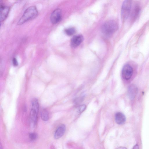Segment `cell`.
Wrapping results in <instances>:
<instances>
[{"instance_id":"17","label":"cell","mask_w":149,"mask_h":149,"mask_svg":"<svg viewBox=\"0 0 149 149\" xmlns=\"http://www.w3.org/2000/svg\"><path fill=\"white\" fill-rule=\"evenodd\" d=\"M13 63L14 66H16L18 65V62L16 58H14L13 59Z\"/></svg>"},{"instance_id":"8","label":"cell","mask_w":149,"mask_h":149,"mask_svg":"<svg viewBox=\"0 0 149 149\" xmlns=\"http://www.w3.org/2000/svg\"><path fill=\"white\" fill-rule=\"evenodd\" d=\"M140 10V7L138 4L134 5L130 13L131 19L132 21H134L136 19L139 15Z\"/></svg>"},{"instance_id":"19","label":"cell","mask_w":149,"mask_h":149,"mask_svg":"<svg viewBox=\"0 0 149 149\" xmlns=\"http://www.w3.org/2000/svg\"><path fill=\"white\" fill-rule=\"evenodd\" d=\"M116 149H127V148L125 147H119Z\"/></svg>"},{"instance_id":"12","label":"cell","mask_w":149,"mask_h":149,"mask_svg":"<svg viewBox=\"0 0 149 149\" xmlns=\"http://www.w3.org/2000/svg\"><path fill=\"white\" fill-rule=\"evenodd\" d=\"M115 120L118 124L122 125L125 123L126 118L123 113L118 112L115 115Z\"/></svg>"},{"instance_id":"16","label":"cell","mask_w":149,"mask_h":149,"mask_svg":"<svg viewBox=\"0 0 149 149\" xmlns=\"http://www.w3.org/2000/svg\"><path fill=\"white\" fill-rule=\"evenodd\" d=\"M86 108V107L85 105L80 106L78 108L79 112L80 113L82 112L85 110Z\"/></svg>"},{"instance_id":"10","label":"cell","mask_w":149,"mask_h":149,"mask_svg":"<svg viewBox=\"0 0 149 149\" xmlns=\"http://www.w3.org/2000/svg\"><path fill=\"white\" fill-rule=\"evenodd\" d=\"M9 11V7L1 5L0 8L1 22L3 21L7 17Z\"/></svg>"},{"instance_id":"6","label":"cell","mask_w":149,"mask_h":149,"mask_svg":"<svg viewBox=\"0 0 149 149\" xmlns=\"http://www.w3.org/2000/svg\"><path fill=\"white\" fill-rule=\"evenodd\" d=\"M61 17V10L59 8L55 9L51 14L50 19L53 24H56L60 20Z\"/></svg>"},{"instance_id":"15","label":"cell","mask_w":149,"mask_h":149,"mask_svg":"<svg viewBox=\"0 0 149 149\" xmlns=\"http://www.w3.org/2000/svg\"><path fill=\"white\" fill-rule=\"evenodd\" d=\"M29 137L31 141H34L37 139L38 135L36 133L32 132L29 134Z\"/></svg>"},{"instance_id":"7","label":"cell","mask_w":149,"mask_h":149,"mask_svg":"<svg viewBox=\"0 0 149 149\" xmlns=\"http://www.w3.org/2000/svg\"><path fill=\"white\" fill-rule=\"evenodd\" d=\"M65 129V126L64 124H62L59 126L54 133V138L55 139H58L61 137L64 134Z\"/></svg>"},{"instance_id":"9","label":"cell","mask_w":149,"mask_h":149,"mask_svg":"<svg viewBox=\"0 0 149 149\" xmlns=\"http://www.w3.org/2000/svg\"><path fill=\"white\" fill-rule=\"evenodd\" d=\"M83 36L81 35H77L74 36L71 40V45L73 47L79 46L83 41Z\"/></svg>"},{"instance_id":"18","label":"cell","mask_w":149,"mask_h":149,"mask_svg":"<svg viewBox=\"0 0 149 149\" xmlns=\"http://www.w3.org/2000/svg\"><path fill=\"white\" fill-rule=\"evenodd\" d=\"M133 149H139V146L138 144L135 145L133 147Z\"/></svg>"},{"instance_id":"1","label":"cell","mask_w":149,"mask_h":149,"mask_svg":"<svg viewBox=\"0 0 149 149\" xmlns=\"http://www.w3.org/2000/svg\"><path fill=\"white\" fill-rule=\"evenodd\" d=\"M38 14V11L36 7L34 6H31L25 10L17 24L19 25L22 24L27 21L34 18Z\"/></svg>"},{"instance_id":"5","label":"cell","mask_w":149,"mask_h":149,"mask_svg":"<svg viewBox=\"0 0 149 149\" xmlns=\"http://www.w3.org/2000/svg\"><path fill=\"white\" fill-rule=\"evenodd\" d=\"M132 68L130 65L127 64L124 66L122 71V75L125 79L129 80L131 78L133 73Z\"/></svg>"},{"instance_id":"14","label":"cell","mask_w":149,"mask_h":149,"mask_svg":"<svg viewBox=\"0 0 149 149\" xmlns=\"http://www.w3.org/2000/svg\"><path fill=\"white\" fill-rule=\"evenodd\" d=\"M66 34L68 36H71L75 32V29L73 27L69 28L65 30Z\"/></svg>"},{"instance_id":"2","label":"cell","mask_w":149,"mask_h":149,"mask_svg":"<svg viewBox=\"0 0 149 149\" xmlns=\"http://www.w3.org/2000/svg\"><path fill=\"white\" fill-rule=\"evenodd\" d=\"M118 25L114 20H110L107 21L103 25L102 30L104 34L109 36L112 35L118 29Z\"/></svg>"},{"instance_id":"13","label":"cell","mask_w":149,"mask_h":149,"mask_svg":"<svg viewBox=\"0 0 149 149\" xmlns=\"http://www.w3.org/2000/svg\"><path fill=\"white\" fill-rule=\"evenodd\" d=\"M40 116L42 119L44 121H47L48 120V112L45 109H43L41 110Z\"/></svg>"},{"instance_id":"3","label":"cell","mask_w":149,"mask_h":149,"mask_svg":"<svg viewBox=\"0 0 149 149\" xmlns=\"http://www.w3.org/2000/svg\"><path fill=\"white\" fill-rule=\"evenodd\" d=\"M39 104L38 99H34L32 102L30 111V119L32 126L34 127L37 124L38 118Z\"/></svg>"},{"instance_id":"4","label":"cell","mask_w":149,"mask_h":149,"mask_svg":"<svg viewBox=\"0 0 149 149\" xmlns=\"http://www.w3.org/2000/svg\"><path fill=\"white\" fill-rule=\"evenodd\" d=\"M132 4V1L130 0H125L123 2L121 12V17L123 21L126 20L130 14Z\"/></svg>"},{"instance_id":"11","label":"cell","mask_w":149,"mask_h":149,"mask_svg":"<svg viewBox=\"0 0 149 149\" xmlns=\"http://www.w3.org/2000/svg\"><path fill=\"white\" fill-rule=\"evenodd\" d=\"M137 91L138 88L136 85L134 84L130 85L128 90V95L130 99L132 100L134 99L137 94Z\"/></svg>"}]
</instances>
